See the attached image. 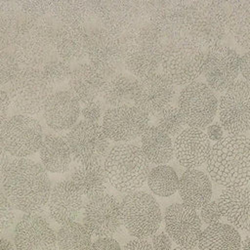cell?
Wrapping results in <instances>:
<instances>
[{
	"instance_id": "f907efd6",
	"label": "cell",
	"mask_w": 250,
	"mask_h": 250,
	"mask_svg": "<svg viewBox=\"0 0 250 250\" xmlns=\"http://www.w3.org/2000/svg\"><path fill=\"white\" fill-rule=\"evenodd\" d=\"M239 69H240L242 76L247 81H250V51H247L240 58Z\"/></svg>"
},
{
	"instance_id": "4316f807",
	"label": "cell",
	"mask_w": 250,
	"mask_h": 250,
	"mask_svg": "<svg viewBox=\"0 0 250 250\" xmlns=\"http://www.w3.org/2000/svg\"><path fill=\"white\" fill-rule=\"evenodd\" d=\"M57 57L71 63L87 58L88 30L84 26L61 24L54 39Z\"/></svg>"
},
{
	"instance_id": "e575fe53",
	"label": "cell",
	"mask_w": 250,
	"mask_h": 250,
	"mask_svg": "<svg viewBox=\"0 0 250 250\" xmlns=\"http://www.w3.org/2000/svg\"><path fill=\"white\" fill-rule=\"evenodd\" d=\"M229 13V31L235 43L250 51V1H233Z\"/></svg>"
},
{
	"instance_id": "cb8c5ba5",
	"label": "cell",
	"mask_w": 250,
	"mask_h": 250,
	"mask_svg": "<svg viewBox=\"0 0 250 250\" xmlns=\"http://www.w3.org/2000/svg\"><path fill=\"white\" fill-rule=\"evenodd\" d=\"M42 112L50 129L57 132L70 130L80 115V103L68 90L56 91L46 101Z\"/></svg>"
},
{
	"instance_id": "30bf717a",
	"label": "cell",
	"mask_w": 250,
	"mask_h": 250,
	"mask_svg": "<svg viewBox=\"0 0 250 250\" xmlns=\"http://www.w3.org/2000/svg\"><path fill=\"white\" fill-rule=\"evenodd\" d=\"M41 123L24 114L9 116L0 128V144L5 151L16 158H26L37 152L43 142Z\"/></svg>"
},
{
	"instance_id": "d590c367",
	"label": "cell",
	"mask_w": 250,
	"mask_h": 250,
	"mask_svg": "<svg viewBox=\"0 0 250 250\" xmlns=\"http://www.w3.org/2000/svg\"><path fill=\"white\" fill-rule=\"evenodd\" d=\"M134 79L122 74L105 79L101 97L104 104L111 107L129 105L133 97Z\"/></svg>"
},
{
	"instance_id": "681fc988",
	"label": "cell",
	"mask_w": 250,
	"mask_h": 250,
	"mask_svg": "<svg viewBox=\"0 0 250 250\" xmlns=\"http://www.w3.org/2000/svg\"><path fill=\"white\" fill-rule=\"evenodd\" d=\"M208 138L210 141H215V142H219L221 141L224 137V129L222 127L221 124H219L218 122H214L211 123L208 127H207V132H206Z\"/></svg>"
},
{
	"instance_id": "d6a6232c",
	"label": "cell",
	"mask_w": 250,
	"mask_h": 250,
	"mask_svg": "<svg viewBox=\"0 0 250 250\" xmlns=\"http://www.w3.org/2000/svg\"><path fill=\"white\" fill-rule=\"evenodd\" d=\"M100 1H59L56 19L62 24L86 27L98 20Z\"/></svg>"
},
{
	"instance_id": "1f68e13d",
	"label": "cell",
	"mask_w": 250,
	"mask_h": 250,
	"mask_svg": "<svg viewBox=\"0 0 250 250\" xmlns=\"http://www.w3.org/2000/svg\"><path fill=\"white\" fill-rule=\"evenodd\" d=\"M197 245L199 250H240L241 238L232 226L217 223L201 232Z\"/></svg>"
},
{
	"instance_id": "603a6c76",
	"label": "cell",
	"mask_w": 250,
	"mask_h": 250,
	"mask_svg": "<svg viewBox=\"0 0 250 250\" xmlns=\"http://www.w3.org/2000/svg\"><path fill=\"white\" fill-rule=\"evenodd\" d=\"M173 145L177 162L187 169H196L207 163L212 148L207 134L190 127L184 129L176 137Z\"/></svg>"
},
{
	"instance_id": "b9f144b4",
	"label": "cell",
	"mask_w": 250,
	"mask_h": 250,
	"mask_svg": "<svg viewBox=\"0 0 250 250\" xmlns=\"http://www.w3.org/2000/svg\"><path fill=\"white\" fill-rule=\"evenodd\" d=\"M14 208L3 191L0 190V232L9 229L15 222Z\"/></svg>"
},
{
	"instance_id": "74e56055",
	"label": "cell",
	"mask_w": 250,
	"mask_h": 250,
	"mask_svg": "<svg viewBox=\"0 0 250 250\" xmlns=\"http://www.w3.org/2000/svg\"><path fill=\"white\" fill-rule=\"evenodd\" d=\"M179 177L176 171L168 165H156L150 169L147 185L151 192L160 197H169L178 190Z\"/></svg>"
},
{
	"instance_id": "6da1fadb",
	"label": "cell",
	"mask_w": 250,
	"mask_h": 250,
	"mask_svg": "<svg viewBox=\"0 0 250 250\" xmlns=\"http://www.w3.org/2000/svg\"><path fill=\"white\" fill-rule=\"evenodd\" d=\"M2 187L13 208L25 214L39 213L46 206L51 192L47 171L28 158L11 160Z\"/></svg>"
},
{
	"instance_id": "7a4b0ae2",
	"label": "cell",
	"mask_w": 250,
	"mask_h": 250,
	"mask_svg": "<svg viewBox=\"0 0 250 250\" xmlns=\"http://www.w3.org/2000/svg\"><path fill=\"white\" fill-rule=\"evenodd\" d=\"M210 178L227 188L244 187L250 182V138L228 135L216 142L207 161Z\"/></svg>"
},
{
	"instance_id": "7bdbcfd3",
	"label": "cell",
	"mask_w": 250,
	"mask_h": 250,
	"mask_svg": "<svg viewBox=\"0 0 250 250\" xmlns=\"http://www.w3.org/2000/svg\"><path fill=\"white\" fill-rule=\"evenodd\" d=\"M104 104V102L96 100L92 103L84 104L80 112V114L83 117V120L99 123V120L102 117H104V114L105 112Z\"/></svg>"
},
{
	"instance_id": "f6af8a7d",
	"label": "cell",
	"mask_w": 250,
	"mask_h": 250,
	"mask_svg": "<svg viewBox=\"0 0 250 250\" xmlns=\"http://www.w3.org/2000/svg\"><path fill=\"white\" fill-rule=\"evenodd\" d=\"M90 250H121V247L114 237H99L92 243Z\"/></svg>"
},
{
	"instance_id": "ac0fdd59",
	"label": "cell",
	"mask_w": 250,
	"mask_h": 250,
	"mask_svg": "<svg viewBox=\"0 0 250 250\" xmlns=\"http://www.w3.org/2000/svg\"><path fill=\"white\" fill-rule=\"evenodd\" d=\"M240 57L236 51L226 46H215L205 54L203 74L207 85L217 93L226 92L237 81Z\"/></svg>"
},
{
	"instance_id": "db71d44e",
	"label": "cell",
	"mask_w": 250,
	"mask_h": 250,
	"mask_svg": "<svg viewBox=\"0 0 250 250\" xmlns=\"http://www.w3.org/2000/svg\"><path fill=\"white\" fill-rule=\"evenodd\" d=\"M240 250H250V236H246L242 240Z\"/></svg>"
},
{
	"instance_id": "f546056e",
	"label": "cell",
	"mask_w": 250,
	"mask_h": 250,
	"mask_svg": "<svg viewBox=\"0 0 250 250\" xmlns=\"http://www.w3.org/2000/svg\"><path fill=\"white\" fill-rule=\"evenodd\" d=\"M42 167L51 173H64L71 167L72 154L66 138L57 134L44 136L38 150Z\"/></svg>"
},
{
	"instance_id": "8992f818",
	"label": "cell",
	"mask_w": 250,
	"mask_h": 250,
	"mask_svg": "<svg viewBox=\"0 0 250 250\" xmlns=\"http://www.w3.org/2000/svg\"><path fill=\"white\" fill-rule=\"evenodd\" d=\"M204 59L202 46L183 35L166 43L161 59L162 74L174 85L187 86L203 72Z\"/></svg>"
},
{
	"instance_id": "816d5d0a",
	"label": "cell",
	"mask_w": 250,
	"mask_h": 250,
	"mask_svg": "<svg viewBox=\"0 0 250 250\" xmlns=\"http://www.w3.org/2000/svg\"><path fill=\"white\" fill-rule=\"evenodd\" d=\"M10 162H11V160H10L9 154L5 151V149L3 148V146L0 144V183H2V181L5 177V174H6V171H7V168L9 166Z\"/></svg>"
},
{
	"instance_id": "f35d334b",
	"label": "cell",
	"mask_w": 250,
	"mask_h": 250,
	"mask_svg": "<svg viewBox=\"0 0 250 250\" xmlns=\"http://www.w3.org/2000/svg\"><path fill=\"white\" fill-rule=\"evenodd\" d=\"M41 71L48 83L55 88L68 81L72 68L69 62L55 57L50 59L42 67Z\"/></svg>"
},
{
	"instance_id": "8fae6325",
	"label": "cell",
	"mask_w": 250,
	"mask_h": 250,
	"mask_svg": "<svg viewBox=\"0 0 250 250\" xmlns=\"http://www.w3.org/2000/svg\"><path fill=\"white\" fill-rule=\"evenodd\" d=\"M123 38L104 27L96 26L88 30L87 58L105 79L122 74L124 67Z\"/></svg>"
},
{
	"instance_id": "bcb514c9",
	"label": "cell",
	"mask_w": 250,
	"mask_h": 250,
	"mask_svg": "<svg viewBox=\"0 0 250 250\" xmlns=\"http://www.w3.org/2000/svg\"><path fill=\"white\" fill-rule=\"evenodd\" d=\"M172 239L164 231H158L152 235L151 245L154 250H171Z\"/></svg>"
},
{
	"instance_id": "9a60e30c",
	"label": "cell",
	"mask_w": 250,
	"mask_h": 250,
	"mask_svg": "<svg viewBox=\"0 0 250 250\" xmlns=\"http://www.w3.org/2000/svg\"><path fill=\"white\" fill-rule=\"evenodd\" d=\"M220 124L229 135H243L250 130V83L235 81L219 102Z\"/></svg>"
},
{
	"instance_id": "277c9868",
	"label": "cell",
	"mask_w": 250,
	"mask_h": 250,
	"mask_svg": "<svg viewBox=\"0 0 250 250\" xmlns=\"http://www.w3.org/2000/svg\"><path fill=\"white\" fill-rule=\"evenodd\" d=\"M122 38L125 69L136 78L157 73L166 41L153 25L148 22Z\"/></svg>"
},
{
	"instance_id": "7c38bea8",
	"label": "cell",
	"mask_w": 250,
	"mask_h": 250,
	"mask_svg": "<svg viewBox=\"0 0 250 250\" xmlns=\"http://www.w3.org/2000/svg\"><path fill=\"white\" fill-rule=\"evenodd\" d=\"M178 103L184 124L200 130L211 124L218 110V100L214 91L203 82L185 86Z\"/></svg>"
},
{
	"instance_id": "9c48e42d",
	"label": "cell",
	"mask_w": 250,
	"mask_h": 250,
	"mask_svg": "<svg viewBox=\"0 0 250 250\" xmlns=\"http://www.w3.org/2000/svg\"><path fill=\"white\" fill-rule=\"evenodd\" d=\"M150 1H100L98 21L108 31L125 36L149 22Z\"/></svg>"
},
{
	"instance_id": "e0dca14e",
	"label": "cell",
	"mask_w": 250,
	"mask_h": 250,
	"mask_svg": "<svg viewBox=\"0 0 250 250\" xmlns=\"http://www.w3.org/2000/svg\"><path fill=\"white\" fill-rule=\"evenodd\" d=\"M174 84L162 73L135 78L132 102L148 116H156L171 105L175 97Z\"/></svg>"
},
{
	"instance_id": "8d00e7d4",
	"label": "cell",
	"mask_w": 250,
	"mask_h": 250,
	"mask_svg": "<svg viewBox=\"0 0 250 250\" xmlns=\"http://www.w3.org/2000/svg\"><path fill=\"white\" fill-rule=\"evenodd\" d=\"M59 250H90L92 234L86 227L77 222L62 225L57 232Z\"/></svg>"
},
{
	"instance_id": "7402d4cb",
	"label": "cell",
	"mask_w": 250,
	"mask_h": 250,
	"mask_svg": "<svg viewBox=\"0 0 250 250\" xmlns=\"http://www.w3.org/2000/svg\"><path fill=\"white\" fill-rule=\"evenodd\" d=\"M48 216L61 225L75 222L83 209L82 194L70 181H61L51 188L46 204Z\"/></svg>"
},
{
	"instance_id": "836d02e7",
	"label": "cell",
	"mask_w": 250,
	"mask_h": 250,
	"mask_svg": "<svg viewBox=\"0 0 250 250\" xmlns=\"http://www.w3.org/2000/svg\"><path fill=\"white\" fill-rule=\"evenodd\" d=\"M21 11L18 2L0 1V51L12 48L21 32Z\"/></svg>"
},
{
	"instance_id": "ab89813d",
	"label": "cell",
	"mask_w": 250,
	"mask_h": 250,
	"mask_svg": "<svg viewBox=\"0 0 250 250\" xmlns=\"http://www.w3.org/2000/svg\"><path fill=\"white\" fill-rule=\"evenodd\" d=\"M156 127L165 132L169 137H177L184 130V121L179 107L169 105L156 115Z\"/></svg>"
},
{
	"instance_id": "ee69618b",
	"label": "cell",
	"mask_w": 250,
	"mask_h": 250,
	"mask_svg": "<svg viewBox=\"0 0 250 250\" xmlns=\"http://www.w3.org/2000/svg\"><path fill=\"white\" fill-rule=\"evenodd\" d=\"M222 214L219 209L218 202L210 201L201 208L200 219L207 225H214L219 223Z\"/></svg>"
},
{
	"instance_id": "f5cc1de1",
	"label": "cell",
	"mask_w": 250,
	"mask_h": 250,
	"mask_svg": "<svg viewBox=\"0 0 250 250\" xmlns=\"http://www.w3.org/2000/svg\"><path fill=\"white\" fill-rule=\"evenodd\" d=\"M0 250H16L15 243L6 237L0 236Z\"/></svg>"
},
{
	"instance_id": "5b68a950",
	"label": "cell",
	"mask_w": 250,
	"mask_h": 250,
	"mask_svg": "<svg viewBox=\"0 0 250 250\" xmlns=\"http://www.w3.org/2000/svg\"><path fill=\"white\" fill-rule=\"evenodd\" d=\"M229 31V12L221 1L189 2L186 13L185 34L202 47L219 46Z\"/></svg>"
},
{
	"instance_id": "d4e9b609",
	"label": "cell",
	"mask_w": 250,
	"mask_h": 250,
	"mask_svg": "<svg viewBox=\"0 0 250 250\" xmlns=\"http://www.w3.org/2000/svg\"><path fill=\"white\" fill-rule=\"evenodd\" d=\"M218 205L224 217L236 229L250 232V188H227L222 190Z\"/></svg>"
},
{
	"instance_id": "ba28073f",
	"label": "cell",
	"mask_w": 250,
	"mask_h": 250,
	"mask_svg": "<svg viewBox=\"0 0 250 250\" xmlns=\"http://www.w3.org/2000/svg\"><path fill=\"white\" fill-rule=\"evenodd\" d=\"M120 210L125 229L135 238L152 236L162 222L158 201L146 191L137 190L126 194L120 202Z\"/></svg>"
},
{
	"instance_id": "f1b7e54d",
	"label": "cell",
	"mask_w": 250,
	"mask_h": 250,
	"mask_svg": "<svg viewBox=\"0 0 250 250\" xmlns=\"http://www.w3.org/2000/svg\"><path fill=\"white\" fill-rule=\"evenodd\" d=\"M70 182L88 199L105 193L108 186L104 165L99 162L76 163L71 169Z\"/></svg>"
},
{
	"instance_id": "7dc6e473",
	"label": "cell",
	"mask_w": 250,
	"mask_h": 250,
	"mask_svg": "<svg viewBox=\"0 0 250 250\" xmlns=\"http://www.w3.org/2000/svg\"><path fill=\"white\" fill-rule=\"evenodd\" d=\"M10 100L3 87H0V128L8 118V113L10 110Z\"/></svg>"
},
{
	"instance_id": "ffe728a7",
	"label": "cell",
	"mask_w": 250,
	"mask_h": 250,
	"mask_svg": "<svg viewBox=\"0 0 250 250\" xmlns=\"http://www.w3.org/2000/svg\"><path fill=\"white\" fill-rule=\"evenodd\" d=\"M16 250H58L57 233L41 214H25L15 228Z\"/></svg>"
},
{
	"instance_id": "52a82bcc",
	"label": "cell",
	"mask_w": 250,
	"mask_h": 250,
	"mask_svg": "<svg viewBox=\"0 0 250 250\" xmlns=\"http://www.w3.org/2000/svg\"><path fill=\"white\" fill-rule=\"evenodd\" d=\"M5 91L11 106L18 114L33 116L43 111L54 88L45 79L41 69L21 67Z\"/></svg>"
},
{
	"instance_id": "484cf974",
	"label": "cell",
	"mask_w": 250,
	"mask_h": 250,
	"mask_svg": "<svg viewBox=\"0 0 250 250\" xmlns=\"http://www.w3.org/2000/svg\"><path fill=\"white\" fill-rule=\"evenodd\" d=\"M105 82L104 74L90 62L76 65L67 81L68 91L83 104L92 103L101 96Z\"/></svg>"
},
{
	"instance_id": "4dcf8cb0",
	"label": "cell",
	"mask_w": 250,
	"mask_h": 250,
	"mask_svg": "<svg viewBox=\"0 0 250 250\" xmlns=\"http://www.w3.org/2000/svg\"><path fill=\"white\" fill-rule=\"evenodd\" d=\"M141 148L152 164L165 165L174 157L171 137L156 126H149L141 136Z\"/></svg>"
},
{
	"instance_id": "4fadbf2b",
	"label": "cell",
	"mask_w": 250,
	"mask_h": 250,
	"mask_svg": "<svg viewBox=\"0 0 250 250\" xmlns=\"http://www.w3.org/2000/svg\"><path fill=\"white\" fill-rule=\"evenodd\" d=\"M65 138L75 163H101L109 151V140L99 123L81 120Z\"/></svg>"
},
{
	"instance_id": "83f0119b",
	"label": "cell",
	"mask_w": 250,
	"mask_h": 250,
	"mask_svg": "<svg viewBox=\"0 0 250 250\" xmlns=\"http://www.w3.org/2000/svg\"><path fill=\"white\" fill-rule=\"evenodd\" d=\"M178 190L184 204L195 210L201 209L212 197L210 177L203 171L188 169L180 178Z\"/></svg>"
},
{
	"instance_id": "c3c4849f",
	"label": "cell",
	"mask_w": 250,
	"mask_h": 250,
	"mask_svg": "<svg viewBox=\"0 0 250 250\" xmlns=\"http://www.w3.org/2000/svg\"><path fill=\"white\" fill-rule=\"evenodd\" d=\"M123 250H154V249L146 239L134 238L125 244Z\"/></svg>"
},
{
	"instance_id": "60d3db41",
	"label": "cell",
	"mask_w": 250,
	"mask_h": 250,
	"mask_svg": "<svg viewBox=\"0 0 250 250\" xmlns=\"http://www.w3.org/2000/svg\"><path fill=\"white\" fill-rule=\"evenodd\" d=\"M21 65L9 51H0V87L9 85L19 74Z\"/></svg>"
},
{
	"instance_id": "3957f363",
	"label": "cell",
	"mask_w": 250,
	"mask_h": 250,
	"mask_svg": "<svg viewBox=\"0 0 250 250\" xmlns=\"http://www.w3.org/2000/svg\"><path fill=\"white\" fill-rule=\"evenodd\" d=\"M104 169L108 185L126 194L141 188L150 171L141 146L133 144H117L111 147L104 160Z\"/></svg>"
},
{
	"instance_id": "d6986e66",
	"label": "cell",
	"mask_w": 250,
	"mask_h": 250,
	"mask_svg": "<svg viewBox=\"0 0 250 250\" xmlns=\"http://www.w3.org/2000/svg\"><path fill=\"white\" fill-rule=\"evenodd\" d=\"M166 233L181 247L194 248L201 235V219L196 210L184 204L169 205L164 212Z\"/></svg>"
},
{
	"instance_id": "44dd1931",
	"label": "cell",
	"mask_w": 250,
	"mask_h": 250,
	"mask_svg": "<svg viewBox=\"0 0 250 250\" xmlns=\"http://www.w3.org/2000/svg\"><path fill=\"white\" fill-rule=\"evenodd\" d=\"M189 1H150L149 22L167 42L185 34L186 13Z\"/></svg>"
},
{
	"instance_id": "2e32d148",
	"label": "cell",
	"mask_w": 250,
	"mask_h": 250,
	"mask_svg": "<svg viewBox=\"0 0 250 250\" xmlns=\"http://www.w3.org/2000/svg\"><path fill=\"white\" fill-rule=\"evenodd\" d=\"M149 116L134 104L107 108L102 127L109 141L130 144L141 137L149 127Z\"/></svg>"
},
{
	"instance_id": "11a10c76",
	"label": "cell",
	"mask_w": 250,
	"mask_h": 250,
	"mask_svg": "<svg viewBox=\"0 0 250 250\" xmlns=\"http://www.w3.org/2000/svg\"><path fill=\"white\" fill-rule=\"evenodd\" d=\"M172 250H195L194 248H186V247H181V246H178Z\"/></svg>"
},
{
	"instance_id": "5bb4252c",
	"label": "cell",
	"mask_w": 250,
	"mask_h": 250,
	"mask_svg": "<svg viewBox=\"0 0 250 250\" xmlns=\"http://www.w3.org/2000/svg\"><path fill=\"white\" fill-rule=\"evenodd\" d=\"M83 225L96 237H114L123 229L120 202L111 194L104 193L88 199L83 207Z\"/></svg>"
}]
</instances>
